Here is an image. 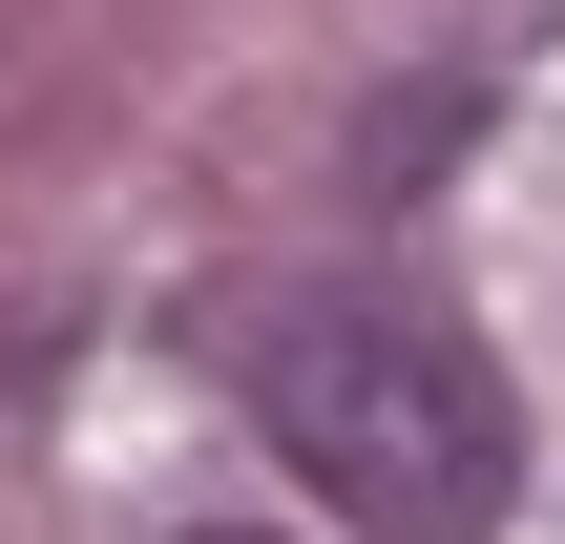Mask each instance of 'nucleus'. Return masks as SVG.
<instances>
[{
  "label": "nucleus",
  "mask_w": 565,
  "mask_h": 544,
  "mask_svg": "<svg viewBox=\"0 0 565 544\" xmlns=\"http://www.w3.org/2000/svg\"><path fill=\"white\" fill-rule=\"evenodd\" d=\"M231 377H252V440H273L356 544H482V524H503V482H524L503 377H482L419 294L294 273V294H252Z\"/></svg>",
  "instance_id": "nucleus-1"
},
{
  "label": "nucleus",
  "mask_w": 565,
  "mask_h": 544,
  "mask_svg": "<svg viewBox=\"0 0 565 544\" xmlns=\"http://www.w3.org/2000/svg\"><path fill=\"white\" fill-rule=\"evenodd\" d=\"M189 544H231V524H189Z\"/></svg>",
  "instance_id": "nucleus-2"
}]
</instances>
